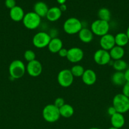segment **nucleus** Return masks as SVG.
Here are the masks:
<instances>
[{"label": "nucleus", "instance_id": "nucleus-1", "mask_svg": "<svg viewBox=\"0 0 129 129\" xmlns=\"http://www.w3.org/2000/svg\"><path fill=\"white\" fill-rule=\"evenodd\" d=\"M42 115L44 120L49 123H54L60 118L59 108L54 104H48L44 107Z\"/></svg>", "mask_w": 129, "mask_h": 129}, {"label": "nucleus", "instance_id": "nucleus-2", "mask_svg": "<svg viewBox=\"0 0 129 129\" xmlns=\"http://www.w3.org/2000/svg\"><path fill=\"white\" fill-rule=\"evenodd\" d=\"M112 104L118 113L124 114L129 111V98L123 93L116 94L113 97Z\"/></svg>", "mask_w": 129, "mask_h": 129}, {"label": "nucleus", "instance_id": "nucleus-3", "mask_svg": "<svg viewBox=\"0 0 129 129\" xmlns=\"http://www.w3.org/2000/svg\"><path fill=\"white\" fill-rule=\"evenodd\" d=\"M26 72V66L22 60L16 59L13 60L9 66V73L13 79L22 78Z\"/></svg>", "mask_w": 129, "mask_h": 129}, {"label": "nucleus", "instance_id": "nucleus-4", "mask_svg": "<svg viewBox=\"0 0 129 129\" xmlns=\"http://www.w3.org/2000/svg\"><path fill=\"white\" fill-rule=\"evenodd\" d=\"M63 30L68 35H74L78 34L83 28L82 23L80 20L75 17L67 19L63 23Z\"/></svg>", "mask_w": 129, "mask_h": 129}, {"label": "nucleus", "instance_id": "nucleus-5", "mask_svg": "<svg viewBox=\"0 0 129 129\" xmlns=\"http://www.w3.org/2000/svg\"><path fill=\"white\" fill-rule=\"evenodd\" d=\"M23 24L26 28L34 30L39 26L41 23V18L34 11L25 14L22 20Z\"/></svg>", "mask_w": 129, "mask_h": 129}, {"label": "nucleus", "instance_id": "nucleus-6", "mask_svg": "<svg viewBox=\"0 0 129 129\" xmlns=\"http://www.w3.org/2000/svg\"><path fill=\"white\" fill-rule=\"evenodd\" d=\"M110 28L109 22L99 19L94 21L91 25V30L94 35L99 37H102L108 34Z\"/></svg>", "mask_w": 129, "mask_h": 129}, {"label": "nucleus", "instance_id": "nucleus-7", "mask_svg": "<svg viewBox=\"0 0 129 129\" xmlns=\"http://www.w3.org/2000/svg\"><path fill=\"white\" fill-rule=\"evenodd\" d=\"M74 76L71 73L70 69H64L61 70L57 76V81L59 85L63 88L70 87L73 83Z\"/></svg>", "mask_w": 129, "mask_h": 129}, {"label": "nucleus", "instance_id": "nucleus-8", "mask_svg": "<svg viewBox=\"0 0 129 129\" xmlns=\"http://www.w3.org/2000/svg\"><path fill=\"white\" fill-rule=\"evenodd\" d=\"M51 37L48 33L39 31L35 34L32 39V44L34 47L38 49H42L48 46Z\"/></svg>", "mask_w": 129, "mask_h": 129}, {"label": "nucleus", "instance_id": "nucleus-9", "mask_svg": "<svg viewBox=\"0 0 129 129\" xmlns=\"http://www.w3.org/2000/svg\"><path fill=\"white\" fill-rule=\"evenodd\" d=\"M93 59L95 62L99 66H104L110 64L111 60L109 51L102 49H98L95 52Z\"/></svg>", "mask_w": 129, "mask_h": 129}, {"label": "nucleus", "instance_id": "nucleus-10", "mask_svg": "<svg viewBox=\"0 0 129 129\" xmlns=\"http://www.w3.org/2000/svg\"><path fill=\"white\" fill-rule=\"evenodd\" d=\"M26 71L29 76L36 78L41 74L42 71V66L39 60L35 59L27 63L26 66Z\"/></svg>", "mask_w": 129, "mask_h": 129}, {"label": "nucleus", "instance_id": "nucleus-11", "mask_svg": "<svg viewBox=\"0 0 129 129\" xmlns=\"http://www.w3.org/2000/svg\"><path fill=\"white\" fill-rule=\"evenodd\" d=\"M84 53L83 50L79 47H72L68 49L67 59L72 63H77L80 62L83 59Z\"/></svg>", "mask_w": 129, "mask_h": 129}, {"label": "nucleus", "instance_id": "nucleus-12", "mask_svg": "<svg viewBox=\"0 0 129 129\" xmlns=\"http://www.w3.org/2000/svg\"><path fill=\"white\" fill-rule=\"evenodd\" d=\"M99 44L101 49L107 50V51H110L113 47L116 45L115 36L112 34H108L101 37V39L99 40Z\"/></svg>", "mask_w": 129, "mask_h": 129}, {"label": "nucleus", "instance_id": "nucleus-13", "mask_svg": "<svg viewBox=\"0 0 129 129\" xmlns=\"http://www.w3.org/2000/svg\"><path fill=\"white\" fill-rule=\"evenodd\" d=\"M83 83L87 86H91L95 84L97 81V75L92 69H85L83 75L81 77Z\"/></svg>", "mask_w": 129, "mask_h": 129}, {"label": "nucleus", "instance_id": "nucleus-14", "mask_svg": "<svg viewBox=\"0 0 129 129\" xmlns=\"http://www.w3.org/2000/svg\"><path fill=\"white\" fill-rule=\"evenodd\" d=\"M110 122H111V127L115 128L121 129L125 125V118L123 114L116 112L113 115L111 116L110 118Z\"/></svg>", "mask_w": 129, "mask_h": 129}, {"label": "nucleus", "instance_id": "nucleus-15", "mask_svg": "<svg viewBox=\"0 0 129 129\" xmlns=\"http://www.w3.org/2000/svg\"><path fill=\"white\" fill-rule=\"evenodd\" d=\"M25 16L24 10L20 6H15L10 11V16L11 20L16 22L22 21Z\"/></svg>", "mask_w": 129, "mask_h": 129}, {"label": "nucleus", "instance_id": "nucleus-16", "mask_svg": "<svg viewBox=\"0 0 129 129\" xmlns=\"http://www.w3.org/2000/svg\"><path fill=\"white\" fill-rule=\"evenodd\" d=\"M78 38L81 42L85 44L91 42L93 40L94 34L91 29L83 27L78 34Z\"/></svg>", "mask_w": 129, "mask_h": 129}, {"label": "nucleus", "instance_id": "nucleus-17", "mask_svg": "<svg viewBox=\"0 0 129 129\" xmlns=\"http://www.w3.org/2000/svg\"><path fill=\"white\" fill-rule=\"evenodd\" d=\"M49 10L48 5L43 1H37L34 6V12L40 18L46 16L48 11Z\"/></svg>", "mask_w": 129, "mask_h": 129}, {"label": "nucleus", "instance_id": "nucleus-18", "mask_svg": "<svg viewBox=\"0 0 129 129\" xmlns=\"http://www.w3.org/2000/svg\"><path fill=\"white\" fill-rule=\"evenodd\" d=\"M48 48L51 53H58V52L63 48V42L58 37L52 38L49 42Z\"/></svg>", "mask_w": 129, "mask_h": 129}, {"label": "nucleus", "instance_id": "nucleus-19", "mask_svg": "<svg viewBox=\"0 0 129 129\" xmlns=\"http://www.w3.org/2000/svg\"><path fill=\"white\" fill-rule=\"evenodd\" d=\"M61 15L62 12L59 8L57 7V6H53V7L49 8L46 17L49 21L53 22V21H58L61 18Z\"/></svg>", "mask_w": 129, "mask_h": 129}, {"label": "nucleus", "instance_id": "nucleus-20", "mask_svg": "<svg viewBox=\"0 0 129 129\" xmlns=\"http://www.w3.org/2000/svg\"><path fill=\"white\" fill-rule=\"evenodd\" d=\"M109 52H110L111 59L113 60H116L122 59V58L125 55V51L123 47L115 45L109 51Z\"/></svg>", "mask_w": 129, "mask_h": 129}, {"label": "nucleus", "instance_id": "nucleus-21", "mask_svg": "<svg viewBox=\"0 0 129 129\" xmlns=\"http://www.w3.org/2000/svg\"><path fill=\"white\" fill-rule=\"evenodd\" d=\"M111 82L114 85L117 86H123L126 83L123 72L115 71L111 76Z\"/></svg>", "mask_w": 129, "mask_h": 129}, {"label": "nucleus", "instance_id": "nucleus-22", "mask_svg": "<svg viewBox=\"0 0 129 129\" xmlns=\"http://www.w3.org/2000/svg\"><path fill=\"white\" fill-rule=\"evenodd\" d=\"M115 40L116 45L121 47L126 46L129 42L128 38L126 33L124 32L118 33L115 36Z\"/></svg>", "mask_w": 129, "mask_h": 129}, {"label": "nucleus", "instance_id": "nucleus-23", "mask_svg": "<svg viewBox=\"0 0 129 129\" xmlns=\"http://www.w3.org/2000/svg\"><path fill=\"white\" fill-rule=\"evenodd\" d=\"M60 116L64 118H70L74 114V108L72 105L65 103L61 108H59Z\"/></svg>", "mask_w": 129, "mask_h": 129}, {"label": "nucleus", "instance_id": "nucleus-24", "mask_svg": "<svg viewBox=\"0 0 129 129\" xmlns=\"http://www.w3.org/2000/svg\"><path fill=\"white\" fill-rule=\"evenodd\" d=\"M113 68L116 71L124 72L128 68V64L123 59L113 60L112 65Z\"/></svg>", "mask_w": 129, "mask_h": 129}, {"label": "nucleus", "instance_id": "nucleus-25", "mask_svg": "<svg viewBox=\"0 0 129 129\" xmlns=\"http://www.w3.org/2000/svg\"><path fill=\"white\" fill-rule=\"evenodd\" d=\"M97 16H98L99 19L101 20H104L109 22L111 19V12L110 10L106 8H102L99 9L97 13Z\"/></svg>", "mask_w": 129, "mask_h": 129}, {"label": "nucleus", "instance_id": "nucleus-26", "mask_svg": "<svg viewBox=\"0 0 129 129\" xmlns=\"http://www.w3.org/2000/svg\"><path fill=\"white\" fill-rule=\"evenodd\" d=\"M85 69L80 65H74L71 68L70 71L73 76L76 78L82 77Z\"/></svg>", "mask_w": 129, "mask_h": 129}, {"label": "nucleus", "instance_id": "nucleus-27", "mask_svg": "<svg viewBox=\"0 0 129 129\" xmlns=\"http://www.w3.org/2000/svg\"><path fill=\"white\" fill-rule=\"evenodd\" d=\"M24 57L25 60H27L28 62H31L32 60H35L36 55H35V53L33 50H27L24 52Z\"/></svg>", "mask_w": 129, "mask_h": 129}, {"label": "nucleus", "instance_id": "nucleus-28", "mask_svg": "<svg viewBox=\"0 0 129 129\" xmlns=\"http://www.w3.org/2000/svg\"><path fill=\"white\" fill-rule=\"evenodd\" d=\"M65 104V102H64V100L63 99V98H61V97H59V98H57L56 99L54 100V105L56 107H58V108H61L62 106H63Z\"/></svg>", "mask_w": 129, "mask_h": 129}, {"label": "nucleus", "instance_id": "nucleus-29", "mask_svg": "<svg viewBox=\"0 0 129 129\" xmlns=\"http://www.w3.org/2000/svg\"><path fill=\"white\" fill-rule=\"evenodd\" d=\"M122 93L129 98V82H126L123 86Z\"/></svg>", "mask_w": 129, "mask_h": 129}, {"label": "nucleus", "instance_id": "nucleus-30", "mask_svg": "<svg viewBox=\"0 0 129 129\" xmlns=\"http://www.w3.org/2000/svg\"><path fill=\"white\" fill-rule=\"evenodd\" d=\"M5 6L8 8L10 9L15 7L16 5V1L15 0H5Z\"/></svg>", "mask_w": 129, "mask_h": 129}, {"label": "nucleus", "instance_id": "nucleus-31", "mask_svg": "<svg viewBox=\"0 0 129 129\" xmlns=\"http://www.w3.org/2000/svg\"><path fill=\"white\" fill-rule=\"evenodd\" d=\"M58 54L59 56H60L61 57H67V54H68V49L63 47L58 52Z\"/></svg>", "mask_w": 129, "mask_h": 129}, {"label": "nucleus", "instance_id": "nucleus-32", "mask_svg": "<svg viewBox=\"0 0 129 129\" xmlns=\"http://www.w3.org/2000/svg\"><path fill=\"white\" fill-rule=\"evenodd\" d=\"M116 112H116V109L114 108L113 106H111V107H109V108H108V110H107L108 114L110 116V117H111V116H112V115H113L114 114H115Z\"/></svg>", "mask_w": 129, "mask_h": 129}, {"label": "nucleus", "instance_id": "nucleus-33", "mask_svg": "<svg viewBox=\"0 0 129 129\" xmlns=\"http://www.w3.org/2000/svg\"><path fill=\"white\" fill-rule=\"evenodd\" d=\"M124 73V77L126 82H129V68H127L125 71L123 72Z\"/></svg>", "mask_w": 129, "mask_h": 129}, {"label": "nucleus", "instance_id": "nucleus-34", "mask_svg": "<svg viewBox=\"0 0 129 129\" xmlns=\"http://www.w3.org/2000/svg\"><path fill=\"white\" fill-rule=\"evenodd\" d=\"M59 9L61 11V12H63V11H65L66 10H67V6L65 4H62V5H60L59 6Z\"/></svg>", "mask_w": 129, "mask_h": 129}, {"label": "nucleus", "instance_id": "nucleus-35", "mask_svg": "<svg viewBox=\"0 0 129 129\" xmlns=\"http://www.w3.org/2000/svg\"><path fill=\"white\" fill-rule=\"evenodd\" d=\"M56 1L59 5H62V4H65V2L67 1V0H56Z\"/></svg>", "mask_w": 129, "mask_h": 129}, {"label": "nucleus", "instance_id": "nucleus-36", "mask_svg": "<svg viewBox=\"0 0 129 129\" xmlns=\"http://www.w3.org/2000/svg\"><path fill=\"white\" fill-rule=\"evenodd\" d=\"M126 34L127 35L128 38V40H129V26H128L127 29H126Z\"/></svg>", "mask_w": 129, "mask_h": 129}, {"label": "nucleus", "instance_id": "nucleus-37", "mask_svg": "<svg viewBox=\"0 0 129 129\" xmlns=\"http://www.w3.org/2000/svg\"><path fill=\"white\" fill-rule=\"evenodd\" d=\"M88 129H100L99 128H97V127H91V128Z\"/></svg>", "mask_w": 129, "mask_h": 129}, {"label": "nucleus", "instance_id": "nucleus-38", "mask_svg": "<svg viewBox=\"0 0 129 129\" xmlns=\"http://www.w3.org/2000/svg\"><path fill=\"white\" fill-rule=\"evenodd\" d=\"M108 129H119V128H115V127H110V128H108Z\"/></svg>", "mask_w": 129, "mask_h": 129}, {"label": "nucleus", "instance_id": "nucleus-39", "mask_svg": "<svg viewBox=\"0 0 129 129\" xmlns=\"http://www.w3.org/2000/svg\"><path fill=\"white\" fill-rule=\"evenodd\" d=\"M128 50H129V47H128Z\"/></svg>", "mask_w": 129, "mask_h": 129}]
</instances>
